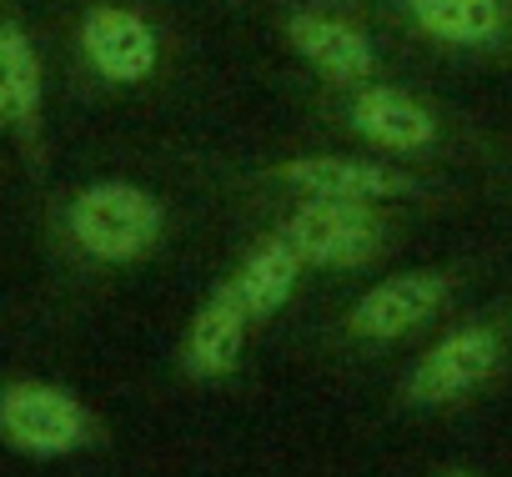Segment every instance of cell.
Segmentation results:
<instances>
[{
	"label": "cell",
	"instance_id": "13",
	"mask_svg": "<svg viewBox=\"0 0 512 477\" xmlns=\"http://www.w3.org/2000/svg\"><path fill=\"white\" fill-rule=\"evenodd\" d=\"M226 277H231V287H236V297H241L251 327L267 332V327L297 302V292L307 287L312 272H307V262L297 257V247L287 242L282 231L262 226V231H256L251 242L241 247V257H236V267H231Z\"/></svg>",
	"mask_w": 512,
	"mask_h": 477
},
{
	"label": "cell",
	"instance_id": "12",
	"mask_svg": "<svg viewBox=\"0 0 512 477\" xmlns=\"http://www.w3.org/2000/svg\"><path fill=\"white\" fill-rule=\"evenodd\" d=\"M251 337H256V327H251L231 277H216L206 287V297L191 307V317L176 337L171 367L186 387H226L241 372Z\"/></svg>",
	"mask_w": 512,
	"mask_h": 477
},
{
	"label": "cell",
	"instance_id": "1",
	"mask_svg": "<svg viewBox=\"0 0 512 477\" xmlns=\"http://www.w3.org/2000/svg\"><path fill=\"white\" fill-rule=\"evenodd\" d=\"M171 201L131 176H91L51 201V247L71 272L111 277L156 262L171 242Z\"/></svg>",
	"mask_w": 512,
	"mask_h": 477
},
{
	"label": "cell",
	"instance_id": "14",
	"mask_svg": "<svg viewBox=\"0 0 512 477\" xmlns=\"http://www.w3.org/2000/svg\"><path fill=\"white\" fill-rule=\"evenodd\" d=\"M332 6H352V11H367V16H377V11H382V0H332Z\"/></svg>",
	"mask_w": 512,
	"mask_h": 477
},
{
	"label": "cell",
	"instance_id": "10",
	"mask_svg": "<svg viewBox=\"0 0 512 477\" xmlns=\"http://www.w3.org/2000/svg\"><path fill=\"white\" fill-rule=\"evenodd\" d=\"M377 21L457 66H512V0H382Z\"/></svg>",
	"mask_w": 512,
	"mask_h": 477
},
{
	"label": "cell",
	"instance_id": "2",
	"mask_svg": "<svg viewBox=\"0 0 512 477\" xmlns=\"http://www.w3.org/2000/svg\"><path fill=\"white\" fill-rule=\"evenodd\" d=\"M512 372V297L477 312L447 317L422 352L397 372L392 412L402 417H452L487 397Z\"/></svg>",
	"mask_w": 512,
	"mask_h": 477
},
{
	"label": "cell",
	"instance_id": "17",
	"mask_svg": "<svg viewBox=\"0 0 512 477\" xmlns=\"http://www.w3.org/2000/svg\"><path fill=\"white\" fill-rule=\"evenodd\" d=\"M0 136H6V131H0Z\"/></svg>",
	"mask_w": 512,
	"mask_h": 477
},
{
	"label": "cell",
	"instance_id": "3",
	"mask_svg": "<svg viewBox=\"0 0 512 477\" xmlns=\"http://www.w3.org/2000/svg\"><path fill=\"white\" fill-rule=\"evenodd\" d=\"M231 191L256 201H367V206H442L457 191L407 161L372 151H287L231 176Z\"/></svg>",
	"mask_w": 512,
	"mask_h": 477
},
{
	"label": "cell",
	"instance_id": "11",
	"mask_svg": "<svg viewBox=\"0 0 512 477\" xmlns=\"http://www.w3.org/2000/svg\"><path fill=\"white\" fill-rule=\"evenodd\" d=\"M0 131L16 146L21 166L41 181L51 161V121H46V56L21 0H0Z\"/></svg>",
	"mask_w": 512,
	"mask_h": 477
},
{
	"label": "cell",
	"instance_id": "16",
	"mask_svg": "<svg viewBox=\"0 0 512 477\" xmlns=\"http://www.w3.org/2000/svg\"><path fill=\"white\" fill-rule=\"evenodd\" d=\"M241 6H251V0H241Z\"/></svg>",
	"mask_w": 512,
	"mask_h": 477
},
{
	"label": "cell",
	"instance_id": "15",
	"mask_svg": "<svg viewBox=\"0 0 512 477\" xmlns=\"http://www.w3.org/2000/svg\"><path fill=\"white\" fill-rule=\"evenodd\" d=\"M442 477H477V472H442Z\"/></svg>",
	"mask_w": 512,
	"mask_h": 477
},
{
	"label": "cell",
	"instance_id": "6",
	"mask_svg": "<svg viewBox=\"0 0 512 477\" xmlns=\"http://www.w3.org/2000/svg\"><path fill=\"white\" fill-rule=\"evenodd\" d=\"M472 282V262H432V267H397L362 287L332 322V342L357 357H382L407 347L422 332H437L457 297Z\"/></svg>",
	"mask_w": 512,
	"mask_h": 477
},
{
	"label": "cell",
	"instance_id": "7",
	"mask_svg": "<svg viewBox=\"0 0 512 477\" xmlns=\"http://www.w3.org/2000/svg\"><path fill=\"white\" fill-rule=\"evenodd\" d=\"M272 231H282L322 277H362L377 272L402 252L407 216L402 206H367V201H272Z\"/></svg>",
	"mask_w": 512,
	"mask_h": 477
},
{
	"label": "cell",
	"instance_id": "9",
	"mask_svg": "<svg viewBox=\"0 0 512 477\" xmlns=\"http://www.w3.org/2000/svg\"><path fill=\"white\" fill-rule=\"evenodd\" d=\"M0 447L26 462H71L111 447L106 417L66 382L0 377Z\"/></svg>",
	"mask_w": 512,
	"mask_h": 477
},
{
	"label": "cell",
	"instance_id": "8",
	"mask_svg": "<svg viewBox=\"0 0 512 477\" xmlns=\"http://www.w3.org/2000/svg\"><path fill=\"white\" fill-rule=\"evenodd\" d=\"M372 21L377 16L332 6V0H287L272 16L277 41L317 81V91H352V86L392 76L387 36Z\"/></svg>",
	"mask_w": 512,
	"mask_h": 477
},
{
	"label": "cell",
	"instance_id": "4",
	"mask_svg": "<svg viewBox=\"0 0 512 477\" xmlns=\"http://www.w3.org/2000/svg\"><path fill=\"white\" fill-rule=\"evenodd\" d=\"M312 116L327 131H337L342 141H352L357 151L407 161V166L452 161L462 146H472V131L462 116H452L437 96H427L397 76L367 81L352 91H317Z\"/></svg>",
	"mask_w": 512,
	"mask_h": 477
},
{
	"label": "cell",
	"instance_id": "5",
	"mask_svg": "<svg viewBox=\"0 0 512 477\" xmlns=\"http://www.w3.org/2000/svg\"><path fill=\"white\" fill-rule=\"evenodd\" d=\"M171 26L141 0H86L66 26V66L86 96H141L166 81Z\"/></svg>",
	"mask_w": 512,
	"mask_h": 477
}]
</instances>
